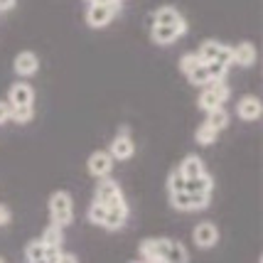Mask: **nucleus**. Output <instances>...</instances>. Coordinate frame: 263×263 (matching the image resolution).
<instances>
[{
    "mask_svg": "<svg viewBox=\"0 0 263 263\" xmlns=\"http://www.w3.org/2000/svg\"><path fill=\"white\" fill-rule=\"evenodd\" d=\"M89 3H108V0H89Z\"/></svg>",
    "mask_w": 263,
    "mask_h": 263,
    "instance_id": "nucleus-34",
    "label": "nucleus"
},
{
    "mask_svg": "<svg viewBox=\"0 0 263 263\" xmlns=\"http://www.w3.org/2000/svg\"><path fill=\"white\" fill-rule=\"evenodd\" d=\"M25 256H27V261H30V263H34V261H45L47 246L42 243V239L30 241V243L25 246Z\"/></svg>",
    "mask_w": 263,
    "mask_h": 263,
    "instance_id": "nucleus-21",
    "label": "nucleus"
},
{
    "mask_svg": "<svg viewBox=\"0 0 263 263\" xmlns=\"http://www.w3.org/2000/svg\"><path fill=\"white\" fill-rule=\"evenodd\" d=\"M177 172L182 175V180H192V177H199V175H204V162L199 160L197 155H187V158L180 162Z\"/></svg>",
    "mask_w": 263,
    "mask_h": 263,
    "instance_id": "nucleus-17",
    "label": "nucleus"
},
{
    "mask_svg": "<svg viewBox=\"0 0 263 263\" xmlns=\"http://www.w3.org/2000/svg\"><path fill=\"white\" fill-rule=\"evenodd\" d=\"M86 170L91 177H108V172L114 170V158H111V153L108 150H96L89 155V162H86Z\"/></svg>",
    "mask_w": 263,
    "mask_h": 263,
    "instance_id": "nucleus-8",
    "label": "nucleus"
},
{
    "mask_svg": "<svg viewBox=\"0 0 263 263\" xmlns=\"http://www.w3.org/2000/svg\"><path fill=\"white\" fill-rule=\"evenodd\" d=\"M108 153H111L114 160H128V158H133V153H136V143H133V140L128 138V133L123 130L121 136L114 138V143H111Z\"/></svg>",
    "mask_w": 263,
    "mask_h": 263,
    "instance_id": "nucleus-11",
    "label": "nucleus"
},
{
    "mask_svg": "<svg viewBox=\"0 0 263 263\" xmlns=\"http://www.w3.org/2000/svg\"><path fill=\"white\" fill-rule=\"evenodd\" d=\"M184 30H187V25H155L153 27V40L158 45H170L177 37H182Z\"/></svg>",
    "mask_w": 263,
    "mask_h": 263,
    "instance_id": "nucleus-12",
    "label": "nucleus"
},
{
    "mask_svg": "<svg viewBox=\"0 0 263 263\" xmlns=\"http://www.w3.org/2000/svg\"><path fill=\"white\" fill-rule=\"evenodd\" d=\"M187 79H190V84H195V86H206L209 84V74H206V67L204 64H199V67H195L190 74H187Z\"/></svg>",
    "mask_w": 263,
    "mask_h": 263,
    "instance_id": "nucleus-24",
    "label": "nucleus"
},
{
    "mask_svg": "<svg viewBox=\"0 0 263 263\" xmlns=\"http://www.w3.org/2000/svg\"><path fill=\"white\" fill-rule=\"evenodd\" d=\"M155 25H187V23H184V17L175 8L167 5V8H160L155 12Z\"/></svg>",
    "mask_w": 263,
    "mask_h": 263,
    "instance_id": "nucleus-18",
    "label": "nucleus"
},
{
    "mask_svg": "<svg viewBox=\"0 0 263 263\" xmlns=\"http://www.w3.org/2000/svg\"><path fill=\"white\" fill-rule=\"evenodd\" d=\"M37 69H40V59L34 52H20L15 57V71L20 77H32V74H37Z\"/></svg>",
    "mask_w": 263,
    "mask_h": 263,
    "instance_id": "nucleus-14",
    "label": "nucleus"
},
{
    "mask_svg": "<svg viewBox=\"0 0 263 263\" xmlns=\"http://www.w3.org/2000/svg\"><path fill=\"white\" fill-rule=\"evenodd\" d=\"M10 121V103L0 101V123H8Z\"/></svg>",
    "mask_w": 263,
    "mask_h": 263,
    "instance_id": "nucleus-31",
    "label": "nucleus"
},
{
    "mask_svg": "<svg viewBox=\"0 0 263 263\" xmlns=\"http://www.w3.org/2000/svg\"><path fill=\"white\" fill-rule=\"evenodd\" d=\"M217 136H219V130L212 128L209 123H202V126L197 128V143H199V145H212V143L217 140Z\"/></svg>",
    "mask_w": 263,
    "mask_h": 263,
    "instance_id": "nucleus-22",
    "label": "nucleus"
},
{
    "mask_svg": "<svg viewBox=\"0 0 263 263\" xmlns=\"http://www.w3.org/2000/svg\"><path fill=\"white\" fill-rule=\"evenodd\" d=\"M0 263H5V261H3V258H0Z\"/></svg>",
    "mask_w": 263,
    "mask_h": 263,
    "instance_id": "nucleus-36",
    "label": "nucleus"
},
{
    "mask_svg": "<svg viewBox=\"0 0 263 263\" xmlns=\"http://www.w3.org/2000/svg\"><path fill=\"white\" fill-rule=\"evenodd\" d=\"M140 258H162L165 263H187V249L172 239H145L140 243Z\"/></svg>",
    "mask_w": 263,
    "mask_h": 263,
    "instance_id": "nucleus-1",
    "label": "nucleus"
},
{
    "mask_svg": "<svg viewBox=\"0 0 263 263\" xmlns=\"http://www.w3.org/2000/svg\"><path fill=\"white\" fill-rule=\"evenodd\" d=\"M103 217H106V206H103L99 199H93L91 206H89V221H91V224H96V227H101Z\"/></svg>",
    "mask_w": 263,
    "mask_h": 263,
    "instance_id": "nucleus-25",
    "label": "nucleus"
},
{
    "mask_svg": "<svg viewBox=\"0 0 263 263\" xmlns=\"http://www.w3.org/2000/svg\"><path fill=\"white\" fill-rule=\"evenodd\" d=\"M261 111L263 106L256 96H243L236 103V114H239L241 121H256V118H261Z\"/></svg>",
    "mask_w": 263,
    "mask_h": 263,
    "instance_id": "nucleus-13",
    "label": "nucleus"
},
{
    "mask_svg": "<svg viewBox=\"0 0 263 263\" xmlns=\"http://www.w3.org/2000/svg\"><path fill=\"white\" fill-rule=\"evenodd\" d=\"M15 8V0H0V10H10Z\"/></svg>",
    "mask_w": 263,
    "mask_h": 263,
    "instance_id": "nucleus-32",
    "label": "nucleus"
},
{
    "mask_svg": "<svg viewBox=\"0 0 263 263\" xmlns=\"http://www.w3.org/2000/svg\"><path fill=\"white\" fill-rule=\"evenodd\" d=\"M229 99V86L224 81H209L204 86V91L199 93V108L202 111H212Z\"/></svg>",
    "mask_w": 263,
    "mask_h": 263,
    "instance_id": "nucleus-5",
    "label": "nucleus"
},
{
    "mask_svg": "<svg viewBox=\"0 0 263 263\" xmlns=\"http://www.w3.org/2000/svg\"><path fill=\"white\" fill-rule=\"evenodd\" d=\"M34 101V91L30 84H12L10 91H8V103H10V108H17V106H32Z\"/></svg>",
    "mask_w": 263,
    "mask_h": 263,
    "instance_id": "nucleus-10",
    "label": "nucleus"
},
{
    "mask_svg": "<svg viewBox=\"0 0 263 263\" xmlns=\"http://www.w3.org/2000/svg\"><path fill=\"white\" fill-rule=\"evenodd\" d=\"M192 239H195V243L199 249H212V246H217V241H219V229L212 221H202V224L195 227Z\"/></svg>",
    "mask_w": 263,
    "mask_h": 263,
    "instance_id": "nucleus-9",
    "label": "nucleus"
},
{
    "mask_svg": "<svg viewBox=\"0 0 263 263\" xmlns=\"http://www.w3.org/2000/svg\"><path fill=\"white\" fill-rule=\"evenodd\" d=\"M71 214H74V204H71V195L69 192H54L49 197V217H52V224L57 227H67L71 221Z\"/></svg>",
    "mask_w": 263,
    "mask_h": 263,
    "instance_id": "nucleus-3",
    "label": "nucleus"
},
{
    "mask_svg": "<svg viewBox=\"0 0 263 263\" xmlns=\"http://www.w3.org/2000/svg\"><path fill=\"white\" fill-rule=\"evenodd\" d=\"M130 263H143V261H130Z\"/></svg>",
    "mask_w": 263,
    "mask_h": 263,
    "instance_id": "nucleus-35",
    "label": "nucleus"
},
{
    "mask_svg": "<svg viewBox=\"0 0 263 263\" xmlns=\"http://www.w3.org/2000/svg\"><path fill=\"white\" fill-rule=\"evenodd\" d=\"M143 263H165L162 258H143Z\"/></svg>",
    "mask_w": 263,
    "mask_h": 263,
    "instance_id": "nucleus-33",
    "label": "nucleus"
},
{
    "mask_svg": "<svg viewBox=\"0 0 263 263\" xmlns=\"http://www.w3.org/2000/svg\"><path fill=\"white\" fill-rule=\"evenodd\" d=\"M10 118L12 121H17V123L32 121V106H17V108H10Z\"/></svg>",
    "mask_w": 263,
    "mask_h": 263,
    "instance_id": "nucleus-26",
    "label": "nucleus"
},
{
    "mask_svg": "<svg viewBox=\"0 0 263 263\" xmlns=\"http://www.w3.org/2000/svg\"><path fill=\"white\" fill-rule=\"evenodd\" d=\"M202 64V59L197 57L195 52H187V54H182V59H180V69H182L184 74H190L195 67H199Z\"/></svg>",
    "mask_w": 263,
    "mask_h": 263,
    "instance_id": "nucleus-27",
    "label": "nucleus"
},
{
    "mask_svg": "<svg viewBox=\"0 0 263 263\" xmlns=\"http://www.w3.org/2000/svg\"><path fill=\"white\" fill-rule=\"evenodd\" d=\"M52 263H79V261H77V256H74V253L59 251L57 256H54V261H52Z\"/></svg>",
    "mask_w": 263,
    "mask_h": 263,
    "instance_id": "nucleus-30",
    "label": "nucleus"
},
{
    "mask_svg": "<svg viewBox=\"0 0 263 263\" xmlns=\"http://www.w3.org/2000/svg\"><path fill=\"white\" fill-rule=\"evenodd\" d=\"M10 221H12V212H10V206L0 204V227H8Z\"/></svg>",
    "mask_w": 263,
    "mask_h": 263,
    "instance_id": "nucleus-29",
    "label": "nucleus"
},
{
    "mask_svg": "<svg viewBox=\"0 0 263 263\" xmlns=\"http://www.w3.org/2000/svg\"><path fill=\"white\" fill-rule=\"evenodd\" d=\"M184 192H192V195H212L214 190V182L209 175H199V177H192V180H184Z\"/></svg>",
    "mask_w": 263,
    "mask_h": 263,
    "instance_id": "nucleus-16",
    "label": "nucleus"
},
{
    "mask_svg": "<svg viewBox=\"0 0 263 263\" xmlns=\"http://www.w3.org/2000/svg\"><path fill=\"white\" fill-rule=\"evenodd\" d=\"M170 204L177 212H199L209 206V195H192V192H172L170 195Z\"/></svg>",
    "mask_w": 263,
    "mask_h": 263,
    "instance_id": "nucleus-6",
    "label": "nucleus"
},
{
    "mask_svg": "<svg viewBox=\"0 0 263 263\" xmlns=\"http://www.w3.org/2000/svg\"><path fill=\"white\" fill-rule=\"evenodd\" d=\"M231 62L239 64V67H251L256 62V47L251 42H241L231 49Z\"/></svg>",
    "mask_w": 263,
    "mask_h": 263,
    "instance_id": "nucleus-15",
    "label": "nucleus"
},
{
    "mask_svg": "<svg viewBox=\"0 0 263 263\" xmlns=\"http://www.w3.org/2000/svg\"><path fill=\"white\" fill-rule=\"evenodd\" d=\"M206 123L212 128H217V130H224V128L229 126V114L217 106V108H212V111H206Z\"/></svg>",
    "mask_w": 263,
    "mask_h": 263,
    "instance_id": "nucleus-20",
    "label": "nucleus"
},
{
    "mask_svg": "<svg viewBox=\"0 0 263 263\" xmlns=\"http://www.w3.org/2000/svg\"><path fill=\"white\" fill-rule=\"evenodd\" d=\"M197 57L202 59V64L204 62H221V64H231V47L221 45V42H212V40H206L204 45L199 47V52H197Z\"/></svg>",
    "mask_w": 263,
    "mask_h": 263,
    "instance_id": "nucleus-7",
    "label": "nucleus"
},
{
    "mask_svg": "<svg viewBox=\"0 0 263 263\" xmlns=\"http://www.w3.org/2000/svg\"><path fill=\"white\" fill-rule=\"evenodd\" d=\"M62 241H64V234H62V227L57 224H49L42 234V243L47 249H62Z\"/></svg>",
    "mask_w": 263,
    "mask_h": 263,
    "instance_id": "nucleus-19",
    "label": "nucleus"
},
{
    "mask_svg": "<svg viewBox=\"0 0 263 263\" xmlns=\"http://www.w3.org/2000/svg\"><path fill=\"white\" fill-rule=\"evenodd\" d=\"M121 10V0H108V3H91L86 10V23L89 27H106L114 20V15Z\"/></svg>",
    "mask_w": 263,
    "mask_h": 263,
    "instance_id": "nucleus-4",
    "label": "nucleus"
},
{
    "mask_svg": "<svg viewBox=\"0 0 263 263\" xmlns=\"http://www.w3.org/2000/svg\"><path fill=\"white\" fill-rule=\"evenodd\" d=\"M93 199H99L106 209L128 212V204H126V199H123V192H121L118 182L108 180V177H101V182L96 184V197H93Z\"/></svg>",
    "mask_w": 263,
    "mask_h": 263,
    "instance_id": "nucleus-2",
    "label": "nucleus"
},
{
    "mask_svg": "<svg viewBox=\"0 0 263 263\" xmlns=\"http://www.w3.org/2000/svg\"><path fill=\"white\" fill-rule=\"evenodd\" d=\"M182 187H184L182 175L175 170V172L170 175V180H167V190H170V195H172V192H182Z\"/></svg>",
    "mask_w": 263,
    "mask_h": 263,
    "instance_id": "nucleus-28",
    "label": "nucleus"
},
{
    "mask_svg": "<svg viewBox=\"0 0 263 263\" xmlns=\"http://www.w3.org/2000/svg\"><path fill=\"white\" fill-rule=\"evenodd\" d=\"M206 67V74H209V81H224L227 77V64H221V62H204Z\"/></svg>",
    "mask_w": 263,
    "mask_h": 263,
    "instance_id": "nucleus-23",
    "label": "nucleus"
}]
</instances>
